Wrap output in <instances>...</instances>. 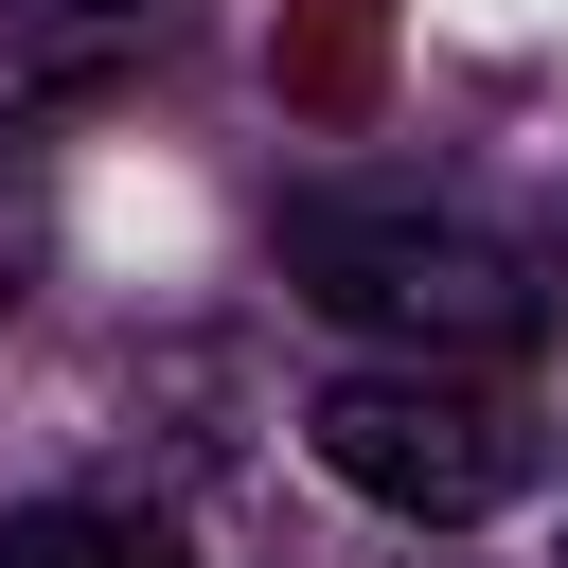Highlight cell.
I'll return each instance as SVG.
<instances>
[{"mask_svg":"<svg viewBox=\"0 0 568 568\" xmlns=\"http://www.w3.org/2000/svg\"><path fill=\"white\" fill-rule=\"evenodd\" d=\"M284 284L355 337H390L408 373H462V355H515L550 320V284L462 213V195H390V178H320L284 195Z\"/></svg>","mask_w":568,"mask_h":568,"instance_id":"cell-1","label":"cell"},{"mask_svg":"<svg viewBox=\"0 0 568 568\" xmlns=\"http://www.w3.org/2000/svg\"><path fill=\"white\" fill-rule=\"evenodd\" d=\"M302 444H320L337 497H373L408 532H479V515H515L550 479V426L515 390H479V373H337L302 408Z\"/></svg>","mask_w":568,"mask_h":568,"instance_id":"cell-2","label":"cell"},{"mask_svg":"<svg viewBox=\"0 0 568 568\" xmlns=\"http://www.w3.org/2000/svg\"><path fill=\"white\" fill-rule=\"evenodd\" d=\"M0 568H178V532L106 515V497H36V515H0Z\"/></svg>","mask_w":568,"mask_h":568,"instance_id":"cell-3","label":"cell"},{"mask_svg":"<svg viewBox=\"0 0 568 568\" xmlns=\"http://www.w3.org/2000/svg\"><path fill=\"white\" fill-rule=\"evenodd\" d=\"M0 36H18L36 71H71V53H124V36H160V0H0Z\"/></svg>","mask_w":568,"mask_h":568,"instance_id":"cell-4","label":"cell"},{"mask_svg":"<svg viewBox=\"0 0 568 568\" xmlns=\"http://www.w3.org/2000/svg\"><path fill=\"white\" fill-rule=\"evenodd\" d=\"M550 248H568V213H550Z\"/></svg>","mask_w":568,"mask_h":568,"instance_id":"cell-5","label":"cell"}]
</instances>
